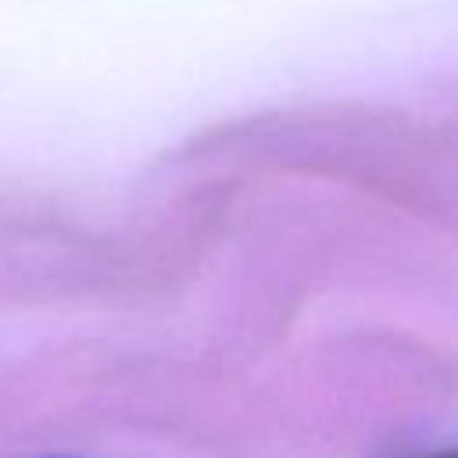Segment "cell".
<instances>
[{
	"label": "cell",
	"instance_id": "cell-1",
	"mask_svg": "<svg viewBox=\"0 0 458 458\" xmlns=\"http://www.w3.org/2000/svg\"><path fill=\"white\" fill-rule=\"evenodd\" d=\"M429 458H454V451H440V454H429Z\"/></svg>",
	"mask_w": 458,
	"mask_h": 458
}]
</instances>
